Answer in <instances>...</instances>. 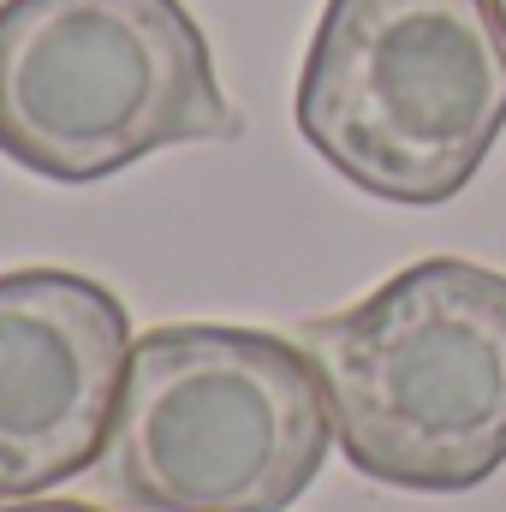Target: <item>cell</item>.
<instances>
[{"label": "cell", "instance_id": "cell-3", "mask_svg": "<svg viewBox=\"0 0 506 512\" xmlns=\"http://www.w3.org/2000/svg\"><path fill=\"white\" fill-rule=\"evenodd\" d=\"M304 143L399 209L459 197L506 126V36L489 0H328L298 72Z\"/></svg>", "mask_w": 506, "mask_h": 512}, {"label": "cell", "instance_id": "cell-1", "mask_svg": "<svg viewBox=\"0 0 506 512\" xmlns=\"http://www.w3.org/2000/svg\"><path fill=\"white\" fill-rule=\"evenodd\" d=\"M334 441L405 495H465L506 465V274L423 256L340 316L304 322Z\"/></svg>", "mask_w": 506, "mask_h": 512}, {"label": "cell", "instance_id": "cell-5", "mask_svg": "<svg viewBox=\"0 0 506 512\" xmlns=\"http://www.w3.org/2000/svg\"><path fill=\"white\" fill-rule=\"evenodd\" d=\"M131 346L108 286L66 268L0 274V501L48 495L102 459Z\"/></svg>", "mask_w": 506, "mask_h": 512}, {"label": "cell", "instance_id": "cell-6", "mask_svg": "<svg viewBox=\"0 0 506 512\" xmlns=\"http://www.w3.org/2000/svg\"><path fill=\"white\" fill-rule=\"evenodd\" d=\"M0 512H102V507H78V501H30V507H0Z\"/></svg>", "mask_w": 506, "mask_h": 512}, {"label": "cell", "instance_id": "cell-7", "mask_svg": "<svg viewBox=\"0 0 506 512\" xmlns=\"http://www.w3.org/2000/svg\"><path fill=\"white\" fill-rule=\"evenodd\" d=\"M495 6V24H501V36H506V0H489Z\"/></svg>", "mask_w": 506, "mask_h": 512}, {"label": "cell", "instance_id": "cell-2", "mask_svg": "<svg viewBox=\"0 0 506 512\" xmlns=\"http://www.w3.org/2000/svg\"><path fill=\"white\" fill-rule=\"evenodd\" d=\"M328 447L334 411L304 346L179 322L131 346L102 483L137 512H286Z\"/></svg>", "mask_w": 506, "mask_h": 512}, {"label": "cell", "instance_id": "cell-4", "mask_svg": "<svg viewBox=\"0 0 506 512\" xmlns=\"http://www.w3.org/2000/svg\"><path fill=\"white\" fill-rule=\"evenodd\" d=\"M239 137L179 0H0V155L90 185L173 143Z\"/></svg>", "mask_w": 506, "mask_h": 512}]
</instances>
